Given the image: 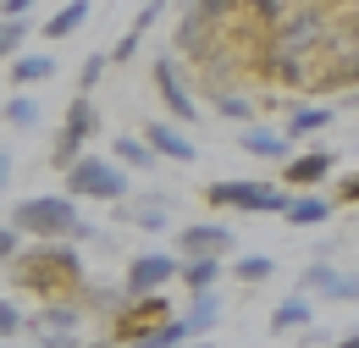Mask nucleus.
Instances as JSON below:
<instances>
[{
  "instance_id": "1a4fd4ad",
  "label": "nucleus",
  "mask_w": 359,
  "mask_h": 348,
  "mask_svg": "<svg viewBox=\"0 0 359 348\" xmlns=\"http://www.w3.org/2000/svg\"><path fill=\"white\" fill-rule=\"evenodd\" d=\"M155 88H161V100H166V111H172V122H199V100L188 94V83H182V72H177V61L172 55H161L155 61Z\"/></svg>"
},
{
  "instance_id": "9d476101",
  "label": "nucleus",
  "mask_w": 359,
  "mask_h": 348,
  "mask_svg": "<svg viewBox=\"0 0 359 348\" xmlns=\"http://www.w3.org/2000/svg\"><path fill=\"white\" fill-rule=\"evenodd\" d=\"M182 265L172 260V255H161V249H149V255H138L133 265H128V299H144V293H161L172 276H177Z\"/></svg>"
},
{
  "instance_id": "4468645a",
  "label": "nucleus",
  "mask_w": 359,
  "mask_h": 348,
  "mask_svg": "<svg viewBox=\"0 0 359 348\" xmlns=\"http://www.w3.org/2000/svg\"><path fill=\"white\" fill-rule=\"evenodd\" d=\"M177 243H182V255H216V260L232 255V232H226L222 221H188Z\"/></svg>"
},
{
  "instance_id": "dca6fc26",
  "label": "nucleus",
  "mask_w": 359,
  "mask_h": 348,
  "mask_svg": "<svg viewBox=\"0 0 359 348\" xmlns=\"http://www.w3.org/2000/svg\"><path fill=\"white\" fill-rule=\"evenodd\" d=\"M304 288L310 293H326V299H359V276H343V271H332L326 260H315L304 271Z\"/></svg>"
},
{
  "instance_id": "6ab92c4d",
  "label": "nucleus",
  "mask_w": 359,
  "mask_h": 348,
  "mask_svg": "<svg viewBox=\"0 0 359 348\" xmlns=\"http://www.w3.org/2000/svg\"><path fill=\"white\" fill-rule=\"evenodd\" d=\"M282 221H293V227H320V221H332V199H326V194H299V199L282 210Z\"/></svg>"
},
{
  "instance_id": "9b49d317",
  "label": "nucleus",
  "mask_w": 359,
  "mask_h": 348,
  "mask_svg": "<svg viewBox=\"0 0 359 348\" xmlns=\"http://www.w3.org/2000/svg\"><path fill=\"white\" fill-rule=\"evenodd\" d=\"M232 144L243 149V155H255V161H293V138L287 133H276V128H238L232 133Z\"/></svg>"
},
{
  "instance_id": "39448f33",
  "label": "nucleus",
  "mask_w": 359,
  "mask_h": 348,
  "mask_svg": "<svg viewBox=\"0 0 359 348\" xmlns=\"http://www.w3.org/2000/svg\"><path fill=\"white\" fill-rule=\"evenodd\" d=\"M205 199H210L216 210H255V216H276V210H287V205H293L282 188L255 182V177H222V182H210V188H205Z\"/></svg>"
},
{
  "instance_id": "ddd939ff",
  "label": "nucleus",
  "mask_w": 359,
  "mask_h": 348,
  "mask_svg": "<svg viewBox=\"0 0 359 348\" xmlns=\"http://www.w3.org/2000/svg\"><path fill=\"white\" fill-rule=\"evenodd\" d=\"M172 44H177V55H188V61L199 67V61H205L210 50H222V28L188 11V17H182V22H177V39H172Z\"/></svg>"
},
{
  "instance_id": "cd10ccee",
  "label": "nucleus",
  "mask_w": 359,
  "mask_h": 348,
  "mask_svg": "<svg viewBox=\"0 0 359 348\" xmlns=\"http://www.w3.org/2000/svg\"><path fill=\"white\" fill-rule=\"evenodd\" d=\"M232 271H238V282H249V288H255V282H266L271 271H276V260H271V255H243Z\"/></svg>"
},
{
  "instance_id": "f257e3e1",
  "label": "nucleus",
  "mask_w": 359,
  "mask_h": 348,
  "mask_svg": "<svg viewBox=\"0 0 359 348\" xmlns=\"http://www.w3.org/2000/svg\"><path fill=\"white\" fill-rule=\"evenodd\" d=\"M17 282L22 288H39V293H61V288H78L83 282V260H78V249L72 243H45V249H34V255H17Z\"/></svg>"
},
{
  "instance_id": "c9c22d12",
  "label": "nucleus",
  "mask_w": 359,
  "mask_h": 348,
  "mask_svg": "<svg viewBox=\"0 0 359 348\" xmlns=\"http://www.w3.org/2000/svg\"><path fill=\"white\" fill-rule=\"evenodd\" d=\"M17 260V227H0V265Z\"/></svg>"
},
{
  "instance_id": "f8f14e48",
  "label": "nucleus",
  "mask_w": 359,
  "mask_h": 348,
  "mask_svg": "<svg viewBox=\"0 0 359 348\" xmlns=\"http://www.w3.org/2000/svg\"><path fill=\"white\" fill-rule=\"evenodd\" d=\"M144 138H149V149H155L161 161H177V166H194V161H199V144H194L177 122H149Z\"/></svg>"
},
{
  "instance_id": "0eeeda50",
  "label": "nucleus",
  "mask_w": 359,
  "mask_h": 348,
  "mask_svg": "<svg viewBox=\"0 0 359 348\" xmlns=\"http://www.w3.org/2000/svg\"><path fill=\"white\" fill-rule=\"evenodd\" d=\"M94 133H100V111H94L89 94H78V100L67 105V122H61V133H55V149H50V161L67 172V166L83 155V144H89Z\"/></svg>"
},
{
  "instance_id": "f3484780",
  "label": "nucleus",
  "mask_w": 359,
  "mask_h": 348,
  "mask_svg": "<svg viewBox=\"0 0 359 348\" xmlns=\"http://www.w3.org/2000/svg\"><path fill=\"white\" fill-rule=\"evenodd\" d=\"M111 155H116V166H128V172H155V149H149V138H138V133H116V144H111Z\"/></svg>"
},
{
  "instance_id": "aec40b11",
  "label": "nucleus",
  "mask_w": 359,
  "mask_h": 348,
  "mask_svg": "<svg viewBox=\"0 0 359 348\" xmlns=\"http://www.w3.org/2000/svg\"><path fill=\"white\" fill-rule=\"evenodd\" d=\"M177 276L188 282V293H210V288H216V276H222V260H216V255H188Z\"/></svg>"
},
{
  "instance_id": "b1692460",
  "label": "nucleus",
  "mask_w": 359,
  "mask_h": 348,
  "mask_svg": "<svg viewBox=\"0 0 359 348\" xmlns=\"http://www.w3.org/2000/svg\"><path fill=\"white\" fill-rule=\"evenodd\" d=\"M83 22H89V0H67V6L45 22V34H50V39H67V34H78Z\"/></svg>"
},
{
  "instance_id": "58836bf2",
  "label": "nucleus",
  "mask_w": 359,
  "mask_h": 348,
  "mask_svg": "<svg viewBox=\"0 0 359 348\" xmlns=\"http://www.w3.org/2000/svg\"><path fill=\"white\" fill-rule=\"evenodd\" d=\"M337 348H359V332H348V337H337Z\"/></svg>"
},
{
  "instance_id": "5701e85b",
  "label": "nucleus",
  "mask_w": 359,
  "mask_h": 348,
  "mask_svg": "<svg viewBox=\"0 0 359 348\" xmlns=\"http://www.w3.org/2000/svg\"><path fill=\"white\" fill-rule=\"evenodd\" d=\"M210 105H216V116L238 122V128H249V122H255V100H249V94H232V88H216V94H210Z\"/></svg>"
},
{
  "instance_id": "412c9836",
  "label": "nucleus",
  "mask_w": 359,
  "mask_h": 348,
  "mask_svg": "<svg viewBox=\"0 0 359 348\" xmlns=\"http://www.w3.org/2000/svg\"><path fill=\"white\" fill-rule=\"evenodd\" d=\"M182 326H188V337H205L216 321H222V304H216V293H194V309L188 315H177Z\"/></svg>"
},
{
  "instance_id": "f03ea898",
  "label": "nucleus",
  "mask_w": 359,
  "mask_h": 348,
  "mask_svg": "<svg viewBox=\"0 0 359 348\" xmlns=\"http://www.w3.org/2000/svg\"><path fill=\"white\" fill-rule=\"evenodd\" d=\"M17 232H34V238H72V227H78V199L72 194H34V199H17Z\"/></svg>"
},
{
  "instance_id": "20e7f679",
  "label": "nucleus",
  "mask_w": 359,
  "mask_h": 348,
  "mask_svg": "<svg viewBox=\"0 0 359 348\" xmlns=\"http://www.w3.org/2000/svg\"><path fill=\"white\" fill-rule=\"evenodd\" d=\"M67 194L72 199H105V205H116V199H128V166L100 161V155H78L67 166Z\"/></svg>"
},
{
  "instance_id": "2eb2a0df",
  "label": "nucleus",
  "mask_w": 359,
  "mask_h": 348,
  "mask_svg": "<svg viewBox=\"0 0 359 348\" xmlns=\"http://www.w3.org/2000/svg\"><path fill=\"white\" fill-rule=\"evenodd\" d=\"M332 166H337L332 149H304V155L282 161V182H287V188H315L320 177H332Z\"/></svg>"
},
{
  "instance_id": "423d86ee",
  "label": "nucleus",
  "mask_w": 359,
  "mask_h": 348,
  "mask_svg": "<svg viewBox=\"0 0 359 348\" xmlns=\"http://www.w3.org/2000/svg\"><path fill=\"white\" fill-rule=\"evenodd\" d=\"M255 72L276 88H310V50H299V44H287L282 34H271L255 50Z\"/></svg>"
},
{
  "instance_id": "7c9ffc66",
  "label": "nucleus",
  "mask_w": 359,
  "mask_h": 348,
  "mask_svg": "<svg viewBox=\"0 0 359 348\" xmlns=\"http://www.w3.org/2000/svg\"><path fill=\"white\" fill-rule=\"evenodd\" d=\"M72 326H78V309H67V304H50V309H45V332H50V337H55V332L67 337Z\"/></svg>"
},
{
  "instance_id": "a878e982",
  "label": "nucleus",
  "mask_w": 359,
  "mask_h": 348,
  "mask_svg": "<svg viewBox=\"0 0 359 348\" xmlns=\"http://www.w3.org/2000/svg\"><path fill=\"white\" fill-rule=\"evenodd\" d=\"M182 343H188V326H182V321H166V326H155L149 337H138L133 348H182Z\"/></svg>"
},
{
  "instance_id": "e433bc0d",
  "label": "nucleus",
  "mask_w": 359,
  "mask_h": 348,
  "mask_svg": "<svg viewBox=\"0 0 359 348\" xmlns=\"http://www.w3.org/2000/svg\"><path fill=\"white\" fill-rule=\"evenodd\" d=\"M337 199H343V205H359V172L337 182Z\"/></svg>"
},
{
  "instance_id": "f704fd0d",
  "label": "nucleus",
  "mask_w": 359,
  "mask_h": 348,
  "mask_svg": "<svg viewBox=\"0 0 359 348\" xmlns=\"http://www.w3.org/2000/svg\"><path fill=\"white\" fill-rule=\"evenodd\" d=\"M17 326H22V309H17V304H0V337H17Z\"/></svg>"
},
{
  "instance_id": "6e6552de",
  "label": "nucleus",
  "mask_w": 359,
  "mask_h": 348,
  "mask_svg": "<svg viewBox=\"0 0 359 348\" xmlns=\"http://www.w3.org/2000/svg\"><path fill=\"white\" fill-rule=\"evenodd\" d=\"M166 321H177L172 304H166L161 293H144V299H133L128 309H116V337H122V343H138V337H149V332L166 326Z\"/></svg>"
},
{
  "instance_id": "bb28decb",
  "label": "nucleus",
  "mask_w": 359,
  "mask_h": 348,
  "mask_svg": "<svg viewBox=\"0 0 359 348\" xmlns=\"http://www.w3.org/2000/svg\"><path fill=\"white\" fill-rule=\"evenodd\" d=\"M6 122L11 128H39V100H28V94L6 100Z\"/></svg>"
},
{
  "instance_id": "4be33fe9",
  "label": "nucleus",
  "mask_w": 359,
  "mask_h": 348,
  "mask_svg": "<svg viewBox=\"0 0 359 348\" xmlns=\"http://www.w3.org/2000/svg\"><path fill=\"white\" fill-rule=\"evenodd\" d=\"M320 128H332V105H299L282 133H287V138H310V133H320Z\"/></svg>"
},
{
  "instance_id": "2f4dec72",
  "label": "nucleus",
  "mask_w": 359,
  "mask_h": 348,
  "mask_svg": "<svg viewBox=\"0 0 359 348\" xmlns=\"http://www.w3.org/2000/svg\"><path fill=\"white\" fill-rule=\"evenodd\" d=\"M166 6H172V0H149V6H138V17H133V28H128V34H138V39H144V34L161 22V11H166Z\"/></svg>"
},
{
  "instance_id": "7ed1b4c3",
  "label": "nucleus",
  "mask_w": 359,
  "mask_h": 348,
  "mask_svg": "<svg viewBox=\"0 0 359 348\" xmlns=\"http://www.w3.org/2000/svg\"><path fill=\"white\" fill-rule=\"evenodd\" d=\"M359 83V28L326 34L320 50L310 55V88H348Z\"/></svg>"
},
{
  "instance_id": "c756f323",
  "label": "nucleus",
  "mask_w": 359,
  "mask_h": 348,
  "mask_svg": "<svg viewBox=\"0 0 359 348\" xmlns=\"http://www.w3.org/2000/svg\"><path fill=\"white\" fill-rule=\"evenodd\" d=\"M28 39V17H6V22H0V61H6V55H17V44Z\"/></svg>"
},
{
  "instance_id": "a211bd4d",
  "label": "nucleus",
  "mask_w": 359,
  "mask_h": 348,
  "mask_svg": "<svg viewBox=\"0 0 359 348\" xmlns=\"http://www.w3.org/2000/svg\"><path fill=\"white\" fill-rule=\"evenodd\" d=\"M310 321H315V309H310L304 293H293V299H282V304L271 309V332H276V337H282V332H304Z\"/></svg>"
},
{
  "instance_id": "473e14b6",
  "label": "nucleus",
  "mask_w": 359,
  "mask_h": 348,
  "mask_svg": "<svg viewBox=\"0 0 359 348\" xmlns=\"http://www.w3.org/2000/svg\"><path fill=\"white\" fill-rule=\"evenodd\" d=\"M128 221L144 227V232H161V227H166V210H161V205H138V210H128Z\"/></svg>"
},
{
  "instance_id": "72a5a7b5",
  "label": "nucleus",
  "mask_w": 359,
  "mask_h": 348,
  "mask_svg": "<svg viewBox=\"0 0 359 348\" xmlns=\"http://www.w3.org/2000/svg\"><path fill=\"white\" fill-rule=\"evenodd\" d=\"M105 61H111V55H100V50H94L89 61H83V72H78V83H83V94H89V88L100 83V72H105Z\"/></svg>"
},
{
  "instance_id": "37998d69",
  "label": "nucleus",
  "mask_w": 359,
  "mask_h": 348,
  "mask_svg": "<svg viewBox=\"0 0 359 348\" xmlns=\"http://www.w3.org/2000/svg\"><path fill=\"white\" fill-rule=\"evenodd\" d=\"M89 348H105V343H89Z\"/></svg>"
},
{
  "instance_id": "ea45409f",
  "label": "nucleus",
  "mask_w": 359,
  "mask_h": 348,
  "mask_svg": "<svg viewBox=\"0 0 359 348\" xmlns=\"http://www.w3.org/2000/svg\"><path fill=\"white\" fill-rule=\"evenodd\" d=\"M6 172H11V161H6V155H0V182H6Z\"/></svg>"
},
{
  "instance_id": "c85d7f7f",
  "label": "nucleus",
  "mask_w": 359,
  "mask_h": 348,
  "mask_svg": "<svg viewBox=\"0 0 359 348\" xmlns=\"http://www.w3.org/2000/svg\"><path fill=\"white\" fill-rule=\"evenodd\" d=\"M238 6H243V0H188V11H194V17H205V22H216V28H222Z\"/></svg>"
},
{
  "instance_id": "a19ab883",
  "label": "nucleus",
  "mask_w": 359,
  "mask_h": 348,
  "mask_svg": "<svg viewBox=\"0 0 359 348\" xmlns=\"http://www.w3.org/2000/svg\"><path fill=\"white\" fill-rule=\"evenodd\" d=\"M188 348H210V343H205V337H194V343H188Z\"/></svg>"
},
{
  "instance_id": "79ce46f5",
  "label": "nucleus",
  "mask_w": 359,
  "mask_h": 348,
  "mask_svg": "<svg viewBox=\"0 0 359 348\" xmlns=\"http://www.w3.org/2000/svg\"><path fill=\"white\" fill-rule=\"evenodd\" d=\"M348 105H354V111H359V94H348Z\"/></svg>"
},
{
  "instance_id": "4c0bfd02",
  "label": "nucleus",
  "mask_w": 359,
  "mask_h": 348,
  "mask_svg": "<svg viewBox=\"0 0 359 348\" xmlns=\"http://www.w3.org/2000/svg\"><path fill=\"white\" fill-rule=\"evenodd\" d=\"M0 11H6V17H28V11H34V0H0Z\"/></svg>"
},
{
  "instance_id": "393cba45",
  "label": "nucleus",
  "mask_w": 359,
  "mask_h": 348,
  "mask_svg": "<svg viewBox=\"0 0 359 348\" xmlns=\"http://www.w3.org/2000/svg\"><path fill=\"white\" fill-rule=\"evenodd\" d=\"M50 72H55V61H50V55H11V83H17V88L45 83Z\"/></svg>"
}]
</instances>
